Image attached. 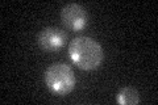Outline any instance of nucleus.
<instances>
[{"mask_svg":"<svg viewBox=\"0 0 158 105\" xmlns=\"http://www.w3.org/2000/svg\"><path fill=\"white\" fill-rule=\"evenodd\" d=\"M69 57L81 70L92 71L102 66L104 51L96 39L87 36H79L69 43Z\"/></svg>","mask_w":158,"mask_h":105,"instance_id":"1","label":"nucleus"},{"mask_svg":"<svg viewBox=\"0 0 158 105\" xmlns=\"http://www.w3.org/2000/svg\"><path fill=\"white\" fill-rule=\"evenodd\" d=\"M44 80L48 89L57 96H66L75 88V75L66 63H54L46 68Z\"/></svg>","mask_w":158,"mask_h":105,"instance_id":"2","label":"nucleus"},{"mask_svg":"<svg viewBox=\"0 0 158 105\" xmlns=\"http://www.w3.org/2000/svg\"><path fill=\"white\" fill-rule=\"evenodd\" d=\"M61 21L73 32L83 30L88 24V14L85 7L78 3H70L61 11Z\"/></svg>","mask_w":158,"mask_h":105,"instance_id":"3","label":"nucleus"},{"mask_svg":"<svg viewBox=\"0 0 158 105\" xmlns=\"http://www.w3.org/2000/svg\"><path fill=\"white\" fill-rule=\"evenodd\" d=\"M67 42V34L65 30L56 26L44 28L37 36V43L44 51L54 53L61 50Z\"/></svg>","mask_w":158,"mask_h":105,"instance_id":"4","label":"nucleus"},{"mask_svg":"<svg viewBox=\"0 0 158 105\" xmlns=\"http://www.w3.org/2000/svg\"><path fill=\"white\" fill-rule=\"evenodd\" d=\"M116 101L120 105H137L140 103V93L135 87H124L117 92Z\"/></svg>","mask_w":158,"mask_h":105,"instance_id":"5","label":"nucleus"}]
</instances>
